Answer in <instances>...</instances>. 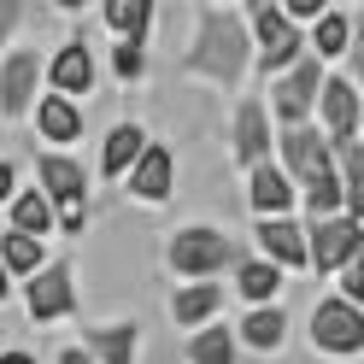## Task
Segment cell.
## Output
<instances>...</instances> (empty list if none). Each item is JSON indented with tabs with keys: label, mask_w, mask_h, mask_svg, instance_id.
Returning <instances> with one entry per match:
<instances>
[{
	"label": "cell",
	"mask_w": 364,
	"mask_h": 364,
	"mask_svg": "<svg viewBox=\"0 0 364 364\" xmlns=\"http://www.w3.org/2000/svg\"><path fill=\"white\" fill-rule=\"evenodd\" d=\"M247 59H253V36L235 6H200L194 12V48L182 53V77H206V82H241Z\"/></svg>",
	"instance_id": "obj_1"
},
{
	"label": "cell",
	"mask_w": 364,
	"mask_h": 364,
	"mask_svg": "<svg viewBox=\"0 0 364 364\" xmlns=\"http://www.w3.org/2000/svg\"><path fill=\"white\" fill-rule=\"evenodd\" d=\"M165 259H171L176 277H218V270L241 264V247H235V235L212 230V223H194V230H176L171 235Z\"/></svg>",
	"instance_id": "obj_2"
},
{
	"label": "cell",
	"mask_w": 364,
	"mask_h": 364,
	"mask_svg": "<svg viewBox=\"0 0 364 364\" xmlns=\"http://www.w3.org/2000/svg\"><path fill=\"white\" fill-rule=\"evenodd\" d=\"M241 18H247V36H253V48H259V59H264V77H282L288 65L306 59V36L294 30L270 0H253Z\"/></svg>",
	"instance_id": "obj_3"
},
{
	"label": "cell",
	"mask_w": 364,
	"mask_h": 364,
	"mask_svg": "<svg viewBox=\"0 0 364 364\" xmlns=\"http://www.w3.org/2000/svg\"><path fill=\"white\" fill-rule=\"evenodd\" d=\"M317 88H323V65H317L311 53H306L300 65H288L282 77H270V112L282 118V129H300V124H311Z\"/></svg>",
	"instance_id": "obj_4"
},
{
	"label": "cell",
	"mask_w": 364,
	"mask_h": 364,
	"mask_svg": "<svg viewBox=\"0 0 364 364\" xmlns=\"http://www.w3.org/2000/svg\"><path fill=\"white\" fill-rule=\"evenodd\" d=\"M311 347L317 353H335V358H353L364 353V311L347 306V300H317L311 306Z\"/></svg>",
	"instance_id": "obj_5"
},
{
	"label": "cell",
	"mask_w": 364,
	"mask_h": 364,
	"mask_svg": "<svg viewBox=\"0 0 364 364\" xmlns=\"http://www.w3.org/2000/svg\"><path fill=\"white\" fill-rule=\"evenodd\" d=\"M24 311L36 323H59V317L77 311V282H71V264L65 259H53V264H41L36 277H24Z\"/></svg>",
	"instance_id": "obj_6"
},
{
	"label": "cell",
	"mask_w": 364,
	"mask_h": 364,
	"mask_svg": "<svg viewBox=\"0 0 364 364\" xmlns=\"http://www.w3.org/2000/svg\"><path fill=\"white\" fill-rule=\"evenodd\" d=\"M306 264H317V270H341V264H353L358 259V223L353 218H317V223H306Z\"/></svg>",
	"instance_id": "obj_7"
},
{
	"label": "cell",
	"mask_w": 364,
	"mask_h": 364,
	"mask_svg": "<svg viewBox=\"0 0 364 364\" xmlns=\"http://www.w3.org/2000/svg\"><path fill=\"white\" fill-rule=\"evenodd\" d=\"M36 82H41V53L12 48L0 65V118H30L36 112Z\"/></svg>",
	"instance_id": "obj_8"
},
{
	"label": "cell",
	"mask_w": 364,
	"mask_h": 364,
	"mask_svg": "<svg viewBox=\"0 0 364 364\" xmlns=\"http://www.w3.org/2000/svg\"><path fill=\"white\" fill-rule=\"evenodd\" d=\"M311 112H323V141H358V82L353 77H323V88H317V106Z\"/></svg>",
	"instance_id": "obj_9"
},
{
	"label": "cell",
	"mask_w": 364,
	"mask_h": 364,
	"mask_svg": "<svg viewBox=\"0 0 364 364\" xmlns=\"http://www.w3.org/2000/svg\"><path fill=\"white\" fill-rule=\"evenodd\" d=\"M277 153H282V176L288 182H311V176H323L329 171V141L317 135L311 124H300V129H282L277 135Z\"/></svg>",
	"instance_id": "obj_10"
},
{
	"label": "cell",
	"mask_w": 364,
	"mask_h": 364,
	"mask_svg": "<svg viewBox=\"0 0 364 364\" xmlns=\"http://www.w3.org/2000/svg\"><path fill=\"white\" fill-rule=\"evenodd\" d=\"M36 176H41V200H48V206H77V200H88V176H82V159H65V153H41V159H36Z\"/></svg>",
	"instance_id": "obj_11"
},
{
	"label": "cell",
	"mask_w": 364,
	"mask_h": 364,
	"mask_svg": "<svg viewBox=\"0 0 364 364\" xmlns=\"http://www.w3.org/2000/svg\"><path fill=\"white\" fill-rule=\"evenodd\" d=\"M41 77H48L53 88H59V100H77V95H88L95 88V53L82 48V36L77 41H65V48L41 65Z\"/></svg>",
	"instance_id": "obj_12"
},
{
	"label": "cell",
	"mask_w": 364,
	"mask_h": 364,
	"mask_svg": "<svg viewBox=\"0 0 364 364\" xmlns=\"http://www.w3.org/2000/svg\"><path fill=\"white\" fill-rule=\"evenodd\" d=\"M171 182H176V159H171V147L147 141L141 159L129 165V194L147 200V206H159V200H171Z\"/></svg>",
	"instance_id": "obj_13"
},
{
	"label": "cell",
	"mask_w": 364,
	"mask_h": 364,
	"mask_svg": "<svg viewBox=\"0 0 364 364\" xmlns=\"http://www.w3.org/2000/svg\"><path fill=\"white\" fill-rule=\"evenodd\" d=\"M270 141H277V135H270V112H264L259 95H247V100L235 106V159L253 171V165L270 159Z\"/></svg>",
	"instance_id": "obj_14"
},
{
	"label": "cell",
	"mask_w": 364,
	"mask_h": 364,
	"mask_svg": "<svg viewBox=\"0 0 364 364\" xmlns=\"http://www.w3.org/2000/svg\"><path fill=\"white\" fill-rule=\"evenodd\" d=\"M259 253L277 270H306V235L294 218H259Z\"/></svg>",
	"instance_id": "obj_15"
},
{
	"label": "cell",
	"mask_w": 364,
	"mask_h": 364,
	"mask_svg": "<svg viewBox=\"0 0 364 364\" xmlns=\"http://www.w3.org/2000/svg\"><path fill=\"white\" fill-rule=\"evenodd\" d=\"M218 311H223V282H188V288H176V294H171V317H176V329H206Z\"/></svg>",
	"instance_id": "obj_16"
},
{
	"label": "cell",
	"mask_w": 364,
	"mask_h": 364,
	"mask_svg": "<svg viewBox=\"0 0 364 364\" xmlns=\"http://www.w3.org/2000/svg\"><path fill=\"white\" fill-rule=\"evenodd\" d=\"M247 200H253L259 218H288V206H294V182L264 159V165L247 171Z\"/></svg>",
	"instance_id": "obj_17"
},
{
	"label": "cell",
	"mask_w": 364,
	"mask_h": 364,
	"mask_svg": "<svg viewBox=\"0 0 364 364\" xmlns=\"http://www.w3.org/2000/svg\"><path fill=\"white\" fill-rule=\"evenodd\" d=\"M135 347H141L135 323H95V329H82V353L95 364H135Z\"/></svg>",
	"instance_id": "obj_18"
},
{
	"label": "cell",
	"mask_w": 364,
	"mask_h": 364,
	"mask_svg": "<svg viewBox=\"0 0 364 364\" xmlns=\"http://www.w3.org/2000/svg\"><path fill=\"white\" fill-rule=\"evenodd\" d=\"M36 129H41V141H77L82 135V106L59 100V95L36 100Z\"/></svg>",
	"instance_id": "obj_19"
},
{
	"label": "cell",
	"mask_w": 364,
	"mask_h": 364,
	"mask_svg": "<svg viewBox=\"0 0 364 364\" xmlns=\"http://www.w3.org/2000/svg\"><path fill=\"white\" fill-rule=\"evenodd\" d=\"M141 147H147V129L141 124H118L106 135V147H100V171L106 176H129V165L141 159Z\"/></svg>",
	"instance_id": "obj_20"
},
{
	"label": "cell",
	"mask_w": 364,
	"mask_h": 364,
	"mask_svg": "<svg viewBox=\"0 0 364 364\" xmlns=\"http://www.w3.org/2000/svg\"><path fill=\"white\" fill-rule=\"evenodd\" d=\"M235 288H241L253 306H277V294H282V270H277V264H264V259H241V264H235Z\"/></svg>",
	"instance_id": "obj_21"
},
{
	"label": "cell",
	"mask_w": 364,
	"mask_h": 364,
	"mask_svg": "<svg viewBox=\"0 0 364 364\" xmlns=\"http://www.w3.org/2000/svg\"><path fill=\"white\" fill-rule=\"evenodd\" d=\"M241 341L253 353H277L282 341H288V317H282V306H253V317L241 323Z\"/></svg>",
	"instance_id": "obj_22"
},
{
	"label": "cell",
	"mask_w": 364,
	"mask_h": 364,
	"mask_svg": "<svg viewBox=\"0 0 364 364\" xmlns=\"http://www.w3.org/2000/svg\"><path fill=\"white\" fill-rule=\"evenodd\" d=\"M106 24L118 30V41H135V48H147V30H153V0H112V6H106Z\"/></svg>",
	"instance_id": "obj_23"
},
{
	"label": "cell",
	"mask_w": 364,
	"mask_h": 364,
	"mask_svg": "<svg viewBox=\"0 0 364 364\" xmlns=\"http://www.w3.org/2000/svg\"><path fill=\"white\" fill-rule=\"evenodd\" d=\"M347 36H353V18H347V12H323V18L311 24L306 53H311L317 65H323V59H341V53H347Z\"/></svg>",
	"instance_id": "obj_24"
},
{
	"label": "cell",
	"mask_w": 364,
	"mask_h": 364,
	"mask_svg": "<svg viewBox=\"0 0 364 364\" xmlns=\"http://www.w3.org/2000/svg\"><path fill=\"white\" fill-rule=\"evenodd\" d=\"M12 230H18V235H30V241H41V235L53 230V206L41 200V188L12 194Z\"/></svg>",
	"instance_id": "obj_25"
},
{
	"label": "cell",
	"mask_w": 364,
	"mask_h": 364,
	"mask_svg": "<svg viewBox=\"0 0 364 364\" xmlns=\"http://www.w3.org/2000/svg\"><path fill=\"white\" fill-rule=\"evenodd\" d=\"M188 364H235V335L223 323H206L188 335Z\"/></svg>",
	"instance_id": "obj_26"
},
{
	"label": "cell",
	"mask_w": 364,
	"mask_h": 364,
	"mask_svg": "<svg viewBox=\"0 0 364 364\" xmlns=\"http://www.w3.org/2000/svg\"><path fill=\"white\" fill-rule=\"evenodd\" d=\"M41 264H48V259H41V241L18 235V230L0 235V270H6V277H36Z\"/></svg>",
	"instance_id": "obj_27"
},
{
	"label": "cell",
	"mask_w": 364,
	"mask_h": 364,
	"mask_svg": "<svg viewBox=\"0 0 364 364\" xmlns=\"http://www.w3.org/2000/svg\"><path fill=\"white\" fill-rule=\"evenodd\" d=\"M300 188H306V212H311V223H317V218H347V206H341V182H335V171H323V176L300 182Z\"/></svg>",
	"instance_id": "obj_28"
},
{
	"label": "cell",
	"mask_w": 364,
	"mask_h": 364,
	"mask_svg": "<svg viewBox=\"0 0 364 364\" xmlns=\"http://www.w3.org/2000/svg\"><path fill=\"white\" fill-rule=\"evenodd\" d=\"M112 71H118L124 82H135L147 71V48H135V41H118V48H112Z\"/></svg>",
	"instance_id": "obj_29"
},
{
	"label": "cell",
	"mask_w": 364,
	"mask_h": 364,
	"mask_svg": "<svg viewBox=\"0 0 364 364\" xmlns=\"http://www.w3.org/2000/svg\"><path fill=\"white\" fill-rule=\"evenodd\" d=\"M53 218H59V230H65V235H82V223H88V200H77V206H53Z\"/></svg>",
	"instance_id": "obj_30"
},
{
	"label": "cell",
	"mask_w": 364,
	"mask_h": 364,
	"mask_svg": "<svg viewBox=\"0 0 364 364\" xmlns=\"http://www.w3.org/2000/svg\"><path fill=\"white\" fill-rule=\"evenodd\" d=\"M24 24V6H18V0H0V48H6L12 41V30Z\"/></svg>",
	"instance_id": "obj_31"
},
{
	"label": "cell",
	"mask_w": 364,
	"mask_h": 364,
	"mask_svg": "<svg viewBox=\"0 0 364 364\" xmlns=\"http://www.w3.org/2000/svg\"><path fill=\"white\" fill-rule=\"evenodd\" d=\"M59 364H95V358H88L82 347H65V353H59Z\"/></svg>",
	"instance_id": "obj_32"
},
{
	"label": "cell",
	"mask_w": 364,
	"mask_h": 364,
	"mask_svg": "<svg viewBox=\"0 0 364 364\" xmlns=\"http://www.w3.org/2000/svg\"><path fill=\"white\" fill-rule=\"evenodd\" d=\"M0 200H12V165L0 159Z\"/></svg>",
	"instance_id": "obj_33"
},
{
	"label": "cell",
	"mask_w": 364,
	"mask_h": 364,
	"mask_svg": "<svg viewBox=\"0 0 364 364\" xmlns=\"http://www.w3.org/2000/svg\"><path fill=\"white\" fill-rule=\"evenodd\" d=\"M0 364H36V353H18L12 347V353H0Z\"/></svg>",
	"instance_id": "obj_34"
},
{
	"label": "cell",
	"mask_w": 364,
	"mask_h": 364,
	"mask_svg": "<svg viewBox=\"0 0 364 364\" xmlns=\"http://www.w3.org/2000/svg\"><path fill=\"white\" fill-rule=\"evenodd\" d=\"M6 294H12V277H6V270H0V300H6Z\"/></svg>",
	"instance_id": "obj_35"
}]
</instances>
